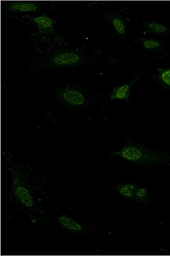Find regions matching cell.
I'll list each match as a JSON object with an SVG mask.
<instances>
[{"label":"cell","instance_id":"cell-1","mask_svg":"<svg viewBox=\"0 0 170 256\" xmlns=\"http://www.w3.org/2000/svg\"><path fill=\"white\" fill-rule=\"evenodd\" d=\"M8 164L11 186L8 198L12 203L28 216L33 224H37L44 214L45 194L30 166L16 160L10 151L4 152Z\"/></svg>","mask_w":170,"mask_h":256},{"label":"cell","instance_id":"cell-2","mask_svg":"<svg viewBox=\"0 0 170 256\" xmlns=\"http://www.w3.org/2000/svg\"><path fill=\"white\" fill-rule=\"evenodd\" d=\"M110 156H118L144 168L170 166V154L136 142H128Z\"/></svg>","mask_w":170,"mask_h":256},{"label":"cell","instance_id":"cell-3","mask_svg":"<svg viewBox=\"0 0 170 256\" xmlns=\"http://www.w3.org/2000/svg\"><path fill=\"white\" fill-rule=\"evenodd\" d=\"M56 222L66 232L72 234H88L96 229V228H94L93 226L84 224L83 222L76 219L74 217L66 213H62L58 216Z\"/></svg>","mask_w":170,"mask_h":256},{"label":"cell","instance_id":"cell-4","mask_svg":"<svg viewBox=\"0 0 170 256\" xmlns=\"http://www.w3.org/2000/svg\"><path fill=\"white\" fill-rule=\"evenodd\" d=\"M84 58L78 54L72 51H65L50 56L46 66L48 68H64L80 65Z\"/></svg>","mask_w":170,"mask_h":256},{"label":"cell","instance_id":"cell-5","mask_svg":"<svg viewBox=\"0 0 170 256\" xmlns=\"http://www.w3.org/2000/svg\"><path fill=\"white\" fill-rule=\"evenodd\" d=\"M134 40L155 58H160L167 54V42L165 40L150 38H136Z\"/></svg>","mask_w":170,"mask_h":256},{"label":"cell","instance_id":"cell-6","mask_svg":"<svg viewBox=\"0 0 170 256\" xmlns=\"http://www.w3.org/2000/svg\"><path fill=\"white\" fill-rule=\"evenodd\" d=\"M57 97L62 103L74 108H82L87 101L84 92L74 88L62 89L58 92Z\"/></svg>","mask_w":170,"mask_h":256},{"label":"cell","instance_id":"cell-7","mask_svg":"<svg viewBox=\"0 0 170 256\" xmlns=\"http://www.w3.org/2000/svg\"><path fill=\"white\" fill-rule=\"evenodd\" d=\"M141 32L146 36L170 35V28L156 20H136Z\"/></svg>","mask_w":170,"mask_h":256},{"label":"cell","instance_id":"cell-8","mask_svg":"<svg viewBox=\"0 0 170 256\" xmlns=\"http://www.w3.org/2000/svg\"><path fill=\"white\" fill-rule=\"evenodd\" d=\"M105 18L108 21L114 30L122 39L126 38V22L124 17L112 12H108L105 14Z\"/></svg>","mask_w":170,"mask_h":256},{"label":"cell","instance_id":"cell-9","mask_svg":"<svg viewBox=\"0 0 170 256\" xmlns=\"http://www.w3.org/2000/svg\"><path fill=\"white\" fill-rule=\"evenodd\" d=\"M144 74H136L130 82L122 84L114 88L112 94L110 96V99L112 100H126L129 99L130 95L131 88L134 84L141 78Z\"/></svg>","mask_w":170,"mask_h":256},{"label":"cell","instance_id":"cell-10","mask_svg":"<svg viewBox=\"0 0 170 256\" xmlns=\"http://www.w3.org/2000/svg\"><path fill=\"white\" fill-rule=\"evenodd\" d=\"M33 22L39 28L40 33L42 35L50 36L54 34L55 21L46 16H41L32 18Z\"/></svg>","mask_w":170,"mask_h":256},{"label":"cell","instance_id":"cell-11","mask_svg":"<svg viewBox=\"0 0 170 256\" xmlns=\"http://www.w3.org/2000/svg\"><path fill=\"white\" fill-rule=\"evenodd\" d=\"M6 10L11 12H30L38 10L37 2L29 1L8 2L5 6Z\"/></svg>","mask_w":170,"mask_h":256},{"label":"cell","instance_id":"cell-12","mask_svg":"<svg viewBox=\"0 0 170 256\" xmlns=\"http://www.w3.org/2000/svg\"><path fill=\"white\" fill-rule=\"evenodd\" d=\"M138 185L134 182H122L114 184L112 189L118 194L128 200H134L136 189Z\"/></svg>","mask_w":170,"mask_h":256},{"label":"cell","instance_id":"cell-13","mask_svg":"<svg viewBox=\"0 0 170 256\" xmlns=\"http://www.w3.org/2000/svg\"><path fill=\"white\" fill-rule=\"evenodd\" d=\"M152 78L162 88L170 92V68H160L152 74Z\"/></svg>","mask_w":170,"mask_h":256},{"label":"cell","instance_id":"cell-14","mask_svg":"<svg viewBox=\"0 0 170 256\" xmlns=\"http://www.w3.org/2000/svg\"><path fill=\"white\" fill-rule=\"evenodd\" d=\"M134 200L141 206H150L151 204V195L150 190L147 187L138 185Z\"/></svg>","mask_w":170,"mask_h":256}]
</instances>
